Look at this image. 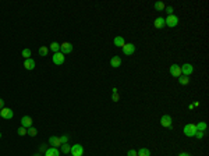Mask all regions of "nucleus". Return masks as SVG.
Wrapping results in <instances>:
<instances>
[{"mask_svg":"<svg viewBox=\"0 0 209 156\" xmlns=\"http://www.w3.org/2000/svg\"><path fill=\"white\" fill-rule=\"evenodd\" d=\"M0 138H2V132H0Z\"/></svg>","mask_w":209,"mask_h":156,"instance_id":"obj_36","label":"nucleus"},{"mask_svg":"<svg viewBox=\"0 0 209 156\" xmlns=\"http://www.w3.org/2000/svg\"><path fill=\"white\" fill-rule=\"evenodd\" d=\"M60 148H61V152L66 153V155H69L70 151H71V146H70L69 144H63V145H61Z\"/></svg>","mask_w":209,"mask_h":156,"instance_id":"obj_22","label":"nucleus"},{"mask_svg":"<svg viewBox=\"0 0 209 156\" xmlns=\"http://www.w3.org/2000/svg\"><path fill=\"white\" fill-rule=\"evenodd\" d=\"M13 116H14V113H13V110L8 109V107H3V109L0 110V117L4 120H11L13 119Z\"/></svg>","mask_w":209,"mask_h":156,"instance_id":"obj_5","label":"nucleus"},{"mask_svg":"<svg viewBox=\"0 0 209 156\" xmlns=\"http://www.w3.org/2000/svg\"><path fill=\"white\" fill-rule=\"evenodd\" d=\"M70 153H71V156H82L84 155V146L79 145V144H76V145L71 146Z\"/></svg>","mask_w":209,"mask_h":156,"instance_id":"obj_4","label":"nucleus"},{"mask_svg":"<svg viewBox=\"0 0 209 156\" xmlns=\"http://www.w3.org/2000/svg\"><path fill=\"white\" fill-rule=\"evenodd\" d=\"M49 144H50L53 148H59V146H61L60 137H50L49 138Z\"/></svg>","mask_w":209,"mask_h":156,"instance_id":"obj_14","label":"nucleus"},{"mask_svg":"<svg viewBox=\"0 0 209 156\" xmlns=\"http://www.w3.org/2000/svg\"><path fill=\"white\" fill-rule=\"evenodd\" d=\"M47 52H49V49H47L46 46H40L39 47V56L40 57H45V56L47 55Z\"/></svg>","mask_w":209,"mask_h":156,"instance_id":"obj_25","label":"nucleus"},{"mask_svg":"<svg viewBox=\"0 0 209 156\" xmlns=\"http://www.w3.org/2000/svg\"><path fill=\"white\" fill-rule=\"evenodd\" d=\"M165 25L173 28V27L178 25V17L177 15H167V18H165Z\"/></svg>","mask_w":209,"mask_h":156,"instance_id":"obj_2","label":"nucleus"},{"mask_svg":"<svg viewBox=\"0 0 209 156\" xmlns=\"http://www.w3.org/2000/svg\"><path fill=\"white\" fill-rule=\"evenodd\" d=\"M135 52V45L134 43H126L123 46V53L126 56H133Z\"/></svg>","mask_w":209,"mask_h":156,"instance_id":"obj_9","label":"nucleus"},{"mask_svg":"<svg viewBox=\"0 0 209 156\" xmlns=\"http://www.w3.org/2000/svg\"><path fill=\"white\" fill-rule=\"evenodd\" d=\"M178 156H191L188 152H181V153H178Z\"/></svg>","mask_w":209,"mask_h":156,"instance_id":"obj_34","label":"nucleus"},{"mask_svg":"<svg viewBox=\"0 0 209 156\" xmlns=\"http://www.w3.org/2000/svg\"><path fill=\"white\" fill-rule=\"evenodd\" d=\"M110 65H112L113 68H119L121 67V57L120 56H114V57L110 59Z\"/></svg>","mask_w":209,"mask_h":156,"instance_id":"obj_11","label":"nucleus"},{"mask_svg":"<svg viewBox=\"0 0 209 156\" xmlns=\"http://www.w3.org/2000/svg\"><path fill=\"white\" fill-rule=\"evenodd\" d=\"M17 134L20 135V137H24V135L28 134V130H27L25 127H22V126H21V127H20V128L17 130Z\"/></svg>","mask_w":209,"mask_h":156,"instance_id":"obj_24","label":"nucleus"},{"mask_svg":"<svg viewBox=\"0 0 209 156\" xmlns=\"http://www.w3.org/2000/svg\"><path fill=\"white\" fill-rule=\"evenodd\" d=\"M169 73L172 77H176V78H178V77L181 75V67L178 64H172L169 68Z\"/></svg>","mask_w":209,"mask_h":156,"instance_id":"obj_6","label":"nucleus"},{"mask_svg":"<svg viewBox=\"0 0 209 156\" xmlns=\"http://www.w3.org/2000/svg\"><path fill=\"white\" fill-rule=\"evenodd\" d=\"M153 7H155L156 11H163L166 8V6H165V3H163V2H158V3L153 4Z\"/></svg>","mask_w":209,"mask_h":156,"instance_id":"obj_20","label":"nucleus"},{"mask_svg":"<svg viewBox=\"0 0 209 156\" xmlns=\"http://www.w3.org/2000/svg\"><path fill=\"white\" fill-rule=\"evenodd\" d=\"M21 126L22 127H25V128L32 127V119H31L29 116H24L21 119Z\"/></svg>","mask_w":209,"mask_h":156,"instance_id":"obj_12","label":"nucleus"},{"mask_svg":"<svg viewBox=\"0 0 209 156\" xmlns=\"http://www.w3.org/2000/svg\"><path fill=\"white\" fill-rule=\"evenodd\" d=\"M45 156H60V151L57 148H47L45 151Z\"/></svg>","mask_w":209,"mask_h":156,"instance_id":"obj_13","label":"nucleus"},{"mask_svg":"<svg viewBox=\"0 0 209 156\" xmlns=\"http://www.w3.org/2000/svg\"><path fill=\"white\" fill-rule=\"evenodd\" d=\"M22 57L25 59H31V49H24V50H22Z\"/></svg>","mask_w":209,"mask_h":156,"instance_id":"obj_26","label":"nucleus"},{"mask_svg":"<svg viewBox=\"0 0 209 156\" xmlns=\"http://www.w3.org/2000/svg\"><path fill=\"white\" fill-rule=\"evenodd\" d=\"M60 141H61V145H63V144H67V142H69V135H67V134L61 135V137H60Z\"/></svg>","mask_w":209,"mask_h":156,"instance_id":"obj_28","label":"nucleus"},{"mask_svg":"<svg viewBox=\"0 0 209 156\" xmlns=\"http://www.w3.org/2000/svg\"><path fill=\"white\" fill-rule=\"evenodd\" d=\"M153 25H155L156 29H162L163 27H166L165 25V18H163V17H158V18L155 20V22H153Z\"/></svg>","mask_w":209,"mask_h":156,"instance_id":"obj_16","label":"nucleus"},{"mask_svg":"<svg viewBox=\"0 0 209 156\" xmlns=\"http://www.w3.org/2000/svg\"><path fill=\"white\" fill-rule=\"evenodd\" d=\"M188 82H190V77H187V75H180L178 77V84H181V85H187Z\"/></svg>","mask_w":209,"mask_h":156,"instance_id":"obj_19","label":"nucleus"},{"mask_svg":"<svg viewBox=\"0 0 209 156\" xmlns=\"http://www.w3.org/2000/svg\"><path fill=\"white\" fill-rule=\"evenodd\" d=\"M160 124H162V127H165V128H172L173 127V120H172V116H169V114L162 116V119H160Z\"/></svg>","mask_w":209,"mask_h":156,"instance_id":"obj_3","label":"nucleus"},{"mask_svg":"<svg viewBox=\"0 0 209 156\" xmlns=\"http://www.w3.org/2000/svg\"><path fill=\"white\" fill-rule=\"evenodd\" d=\"M72 52V45L70 43V42H64V43H60V53H63V55H69V53H71Z\"/></svg>","mask_w":209,"mask_h":156,"instance_id":"obj_10","label":"nucleus"},{"mask_svg":"<svg viewBox=\"0 0 209 156\" xmlns=\"http://www.w3.org/2000/svg\"><path fill=\"white\" fill-rule=\"evenodd\" d=\"M112 100H113V102H119V94H113Z\"/></svg>","mask_w":209,"mask_h":156,"instance_id":"obj_32","label":"nucleus"},{"mask_svg":"<svg viewBox=\"0 0 209 156\" xmlns=\"http://www.w3.org/2000/svg\"><path fill=\"white\" fill-rule=\"evenodd\" d=\"M195 126H197V130L204 131V132H205V130L208 128V124L204 123V121H201V123H198V124H195Z\"/></svg>","mask_w":209,"mask_h":156,"instance_id":"obj_23","label":"nucleus"},{"mask_svg":"<svg viewBox=\"0 0 209 156\" xmlns=\"http://www.w3.org/2000/svg\"><path fill=\"white\" fill-rule=\"evenodd\" d=\"M165 10H166V13H167L169 15H173V7H170V6H169V7L165 8Z\"/></svg>","mask_w":209,"mask_h":156,"instance_id":"obj_31","label":"nucleus"},{"mask_svg":"<svg viewBox=\"0 0 209 156\" xmlns=\"http://www.w3.org/2000/svg\"><path fill=\"white\" fill-rule=\"evenodd\" d=\"M127 156H138V153L135 149H130V151L127 152Z\"/></svg>","mask_w":209,"mask_h":156,"instance_id":"obj_30","label":"nucleus"},{"mask_svg":"<svg viewBox=\"0 0 209 156\" xmlns=\"http://www.w3.org/2000/svg\"><path fill=\"white\" fill-rule=\"evenodd\" d=\"M24 67H25L27 70H29V71H31V70L35 68V62H34L32 59H27L25 62H24Z\"/></svg>","mask_w":209,"mask_h":156,"instance_id":"obj_17","label":"nucleus"},{"mask_svg":"<svg viewBox=\"0 0 209 156\" xmlns=\"http://www.w3.org/2000/svg\"><path fill=\"white\" fill-rule=\"evenodd\" d=\"M181 67V75H187L190 77L192 74V71H194V67H192V64H188V63H185V64L180 65Z\"/></svg>","mask_w":209,"mask_h":156,"instance_id":"obj_7","label":"nucleus"},{"mask_svg":"<svg viewBox=\"0 0 209 156\" xmlns=\"http://www.w3.org/2000/svg\"><path fill=\"white\" fill-rule=\"evenodd\" d=\"M50 50H53V53L60 52V43H57V42H52L50 43Z\"/></svg>","mask_w":209,"mask_h":156,"instance_id":"obj_21","label":"nucleus"},{"mask_svg":"<svg viewBox=\"0 0 209 156\" xmlns=\"http://www.w3.org/2000/svg\"><path fill=\"white\" fill-rule=\"evenodd\" d=\"M38 134V130L34 127H29L28 128V135H31V137H35V135Z\"/></svg>","mask_w":209,"mask_h":156,"instance_id":"obj_27","label":"nucleus"},{"mask_svg":"<svg viewBox=\"0 0 209 156\" xmlns=\"http://www.w3.org/2000/svg\"><path fill=\"white\" fill-rule=\"evenodd\" d=\"M138 156H151V151L148 148H141L140 151H137Z\"/></svg>","mask_w":209,"mask_h":156,"instance_id":"obj_18","label":"nucleus"},{"mask_svg":"<svg viewBox=\"0 0 209 156\" xmlns=\"http://www.w3.org/2000/svg\"><path fill=\"white\" fill-rule=\"evenodd\" d=\"M204 135H205V132H204V131H197V132H195V138H198V139H202V138H204Z\"/></svg>","mask_w":209,"mask_h":156,"instance_id":"obj_29","label":"nucleus"},{"mask_svg":"<svg viewBox=\"0 0 209 156\" xmlns=\"http://www.w3.org/2000/svg\"><path fill=\"white\" fill-rule=\"evenodd\" d=\"M183 131H184V135H187V137H195V132L198 130H197V126H195V124L190 123L184 127Z\"/></svg>","mask_w":209,"mask_h":156,"instance_id":"obj_1","label":"nucleus"},{"mask_svg":"<svg viewBox=\"0 0 209 156\" xmlns=\"http://www.w3.org/2000/svg\"><path fill=\"white\" fill-rule=\"evenodd\" d=\"M34 156H40V155H39V153H36V155H34Z\"/></svg>","mask_w":209,"mask_h":156,"instance_id":"obj_35","label":"nucleus"},{"mask_svg":"<svg viewBox=\"0 0 209 156\" xmlns=\"http://www.w3.org/2000/svg\"><path fill=\"white\" fill-rule=\"evenodd\" d=\"M113 45L117 47H123L124 45H126V40H124V38L123 37H116L114 39H113Z\"/></svg>","mask_w":209,"mask_h":156,"instance_id":"obj_15","label":"nucleus"},{"mask_svg":"<svg viewBox=\"0 0 209 156\" xmlns=\"http://www.w3.org/2000/svg\"><path fill=\"white\" fill-rule=\"evenodd\" d=\"M3 107H4V100H3L2 98H0V110L3 109Z\"/></svg>","mask_w":209,"mask_h":156,"instance_id":"obj_33","label":"nucleus"},{"mask_svg":"<svg viewBox=\"0 0 209 156\" xmlns=\"http://www.w3.org/2000/svg\"><path fill=\"white\" fill-rule=\"evenodd\" d=\"M52 62H53L56 65H61V64H64V55H63V53H60V52H57V53H54L53 57H52Z\"/></svg>","mask_w":209,"mask_h":156,"instance_id":"obj_8","label":"nucleus"}]
</instances>
